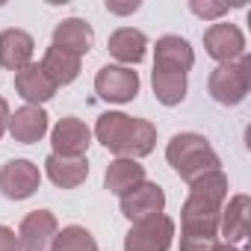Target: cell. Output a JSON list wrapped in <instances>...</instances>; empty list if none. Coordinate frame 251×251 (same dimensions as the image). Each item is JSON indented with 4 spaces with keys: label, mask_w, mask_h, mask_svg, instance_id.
I'll use <instances>...</instances> for the list:
<instances>
[{
    "label": "cell",
    "mask_w": 251,
    "mask_h": 251,
    "mask_svg": "<svg viewBox=\"0 0 251 251\" xmlns=\"http://www.w3.org/2000/svg\"><path fill=\"white\" fill-rule=\"evenodd\" d=\"M227 198V175L213 172L189 183V198L180 210V239L219 242V216Z\"/></svg>",
    "instance_id": "cell-1"
},
{
    "label": "cell",
    "mask_w": 251,
    "mask_h": 251,
    "mask_svg": "<svg viewBox=\"0 0 251 251\" xmlns=\"http://www.w3.org/2000/svg\"><path fill=\"white\" fill-rule=\"evenodd\" d=\"M98 142L124 160H142L157 145V127L145 118H133L127 112H103L95 124Z\"/></svg>",
    "instance_id": "cell-2"
},
{
    "label": "cell",
    "mask_w": 251,
    "mask_h": 251,
    "mask_svg": "<svg viewBox=\"0 0 251 251\" xmlns=\"http://www.w3.org/2000/svg\"><path fill=\"white\" fill-rule=\"evenodd\" d=\"M166 160L186 183H192V180H198L204 175L222 172L219 154L213 151V145L201 133H177V136H172V142L166 145Z\"/></svg>",
    "instance_id": "cell-3"
},
{
    "label": "cell",
    "mask_w": 251,
    "mask_h": 251,
    "mask_svg": "<svg viewBox=\"0 0 251 251\" xmlns=\"http://www.w3.org/2000/svg\"><path fill=\"white\" fill-rule=\"evenodd\" d=\"M207 92L222 106L242 103L248 98V92H251V56L245 53L236 62H227V65L213 68V74L207 80Z\"/></svg>",
    "instance_id": "cell-4"
},
{
    "label": "cell",
    "mask_w": 251,
    "mask_h": 251,
    "mask_svg": "<svg viewBox=\"0 0 251 251\" xmlns=\"http://www.w3.org/2000/svg\"><path fill=\"white\" fill-rule=\"evenodd\" d=\"M175 239V222L160 213L154 219L136 222L124 236V251H169Z\"/></svg>",
    "instance_id": "cell-5"
},
{
    "label": "cell",
    "mask_w": 251,
    "mask_h": 251,
    "mask_svg": "<svg viewBox=\"0 0 251 251\" xmlns=\"http://www.w3.org/2000/svg\"><path fill=\"white\" fill-rule=\"evenodd\" d=\"M95 92L106 103H130L139 95V74L127 65H103L95 77Z\"/></svg>",
    "instance_id": "cell-6"
},
{
    "label": "cell",
    "mask_w": 251,
    "mask_h": 251,
    "mask_svg": "<svg viewBox=\"0 0 251 251\" xmlns=\"http://www.w3.org/2000/svg\"><path fill=\"white\" fill-rule=\"evenodd\" d=\"M204 50L219 65L236 62L239 56H245V36H242V30L236 24L216 21V24H210L204 30Z\"/></svg>",
    "instance_id": "cell-7"
},
{
    "label": "cell",
    "mask_w": 251,
    "mask_h": 251,
    "mask_svg": "<svg viewBox=\"0 0 251 251\" xmlns=\"http://www.w3.org/2000/svg\"><path fill=\"white\" fill-rule=\"evenodd\" d=\"M42 183V172L30 160H9L0 169V195L9 201H24L30 198Z\"/></svg>",
    "instance_id": "cell-8"
},
{
    "label": "cell",
    "mask_w": 251,
    "mask_h": 251,
    "mask_svg": "<svg viewBox=\"0 0 251 251\" xmlns=\"http://www.w3.org/2000/svg\"><path fill=\"white\" fill-rule=\"evenodd\" d=\"M163 207H166V192H163V186H157V183H151V180L139 183V186L130 189L127 195H121V216L130 219L133 225L160 216Z\"/></svg>",
    "instance_id": "cell-9"
},
{
    "label": "cell",
    "mask_w": 251,
    "mask_h": 251,
    "mask_svg": "<svg viewBox=\"0 0 251 251\" xmlns=\"http://www.w3.org/2000/svg\"><path fill=\"white\" fill-rule=\"evenodd\" d=\"M59 230V222L50 210H33L24 216L21 227H18V242L21 251H50L53 236Z\"/></svg>",
    "instance_id": "cell-10"
},
{
    "label": "cell",
    "mask_w": 251,
    "mask_h": 251,
    "mask_svg": "<svg viewBox=\"0 0 251 251\" xmlns=\"http://www.w3.org/2000/svg\"><path fill=\"white\" fill-rule=\"evenodd\" d=\"M50 145L56 157H86L92 145V130L74 115H65L50 130Z\"/></svg>",
    "instance_id": "cell-11"
},
{
    "label": "cell",
    "mask_w": 251,
    "mask_h": 251,
    "mask_svg": "<svg viewBox=\"0 0 251 251\" xmlns=\"http://www.w3.org/2000/svg\"><path fill=\"white\" fill-rule=\"evenodd\" d=\"M219 233L225 236L227 245H245L251 236V198L248 195H233L227 207H222L219 216Z\"/></svg>",
    "instance_id": "cell-12"
},
{
    "label": "cell",
    "mask_w": 251,
    "mask_h": 251,
    "mask_svg": "<svg viewBox=\"0 0 251 251\" xmlns=\"http://www.w3.org/2000/svg\"><path fill=\"white\" fill-rule=\"evenodd\" d=\"M195 65V53L186 39L180 36H160L154 45V71L166 74H183Z\"/></svg>",
    "instance_id": "cell-13"
},
{
    "label": "cell",
    "mask_w": 251,
    "mask_h": 251,
    "mask_svg": "<svg viewBox=\"0 0 251 251\" xmlns=\"http://www.w3.org/2000/svg\"><path fill=\"white\" fill-rule=\"evenodd\" d=\"M95 45V30L89 21L83 18H65L53 27V48L65 50V53H74V56H86Z\"/></svg>",
    "instance_id": "cell-14"
},
{
    "label": "cell",
    "mask_w": 251,
    "mask_h": 251,
    "mask_svg": "<svg viewBox=\"0 0 251 251\" xmlns=\"http://www.w3.org/2000/svg\"><path fill=\"white\" fill-rule=\"evenodd\" d=\"M15 92H18L27 103L39 106V103H45V100H50V98L56 95V83L45 74L42 62H30V65H24L21 71H15Z\"/></svg>",
    "instance_id": "cell-15"
},
{
    "label": "cell",
    "mask_w": 251,
    "mask_h": 251,
    "mask_svg": "<svg viewBox=\"0 0 251 251\" xmlns=\"http://www.w3.org/2000/svg\"><path fill=\"white\" fill-rule=\"evenodd\" d=\"M6 130L12 133L15 142L33 145V142H39V139L48 133V112H45L42 106L27 103V106L9 112V127H6Z\"/></svg>",
    "instance_id": "cell-16"
},
{
    "label": "cell",
    "mask_w": 251,
    "mask_h": 251,
    "mask_svg": "<svg viewBox=\"0 0 251 251\" xmlns=\"http://www.w3.org/2000/svg\"><path fill=\"white\" fill-rule=\"evenodd\" d=\"M33 50H36V42L27 30H3L0 33V65L6 71H21L24 65L33 62Z\"/></svg>",
    "instance_id": "cell-17"
},
{
    "label": "cell",
    "mask_w": 251,
    "mask_h": 251,
    "mask_svg": "<svg viewBox=\"0 0 251 251\" xmlns=\"http://www.w3.org/2000/svg\"><path fill=\"white\" fill-rule=\"evenodd\" d=\"M139 183H145V166L139 160H124V157H115L109 166H106V175H103V186L112 192V195H127L130 189H136Z\"/></svg>",
    "instance_id": "cell-18"
},
{
    "label": "cell",
    "mask_w": 251,
    "mask_h": 251,
    "mask_svg": "<svg viewBox=\"0 0 251 251\" xmlns=\"http://www.w3.org/2000/svg\"><path fill=\"white\" fill-rule=\"evenodd\" d=\"M106 48H109V53H112L118 62H124V65L130 68V65H136V62H142V59H145L148 39H145V33H142V30H133V27H118V30L109 36Z\"/></svg>",
    "instance_id": "cell-19"
},
{
    "label": "cell",
    "mask_w": 251,
    "mask_h": 251,
    "mask_svg": "<svg viewBox=\"0 0 251 251\" xmlns=\"http://www.w3.org/2000/svg\"><path fill=\"white\" fill-rule=\"evenodd\" d=\"M45 172L59 189H77L89 177V163H86V157H56V154H50L45 160Z\"/></svg>",
    "instance_id": "cell-20"
},
{
    "label": "cell",
    "mask_w": 251,
    "mask_h": 251,
    "mask_svg": "<svg viewBox=\"0 0 251 251\" xmlns=\"http://www.w3.org/2000/svg\"><path fill=\"white\" fill-rule=\"evenodd\" d=\"M42 68L56 83V89H59V86H68V83H74L80 77V56L65 53V50H59V48L50 45L45 50V56H42Z\"/></svg>",
    "instance_id": "cell-21"
},
{
    "label": "cell",
    "mask_w": 251,
    "mask_h": 251,
    "mask_svg": "<svg viewBox=\"0 0 251 251\" xmlns=\"http://www.w3.org/2000/svg\"><path fill=\"white\" fill-rule=\"evenodd\" d=\"M151 86L154 95L163 106H177L186 98V77L183 74H166V71H154L151 74Z\"/></svg>",
    "instance_id": "cell-22"
},
{
    "label": "cell",
    "mask_w": 251,
    "mask_h": 251,
    "mask_svg": "<svg viewBox=\"0 0 251 251\" xmlns=\"http://www.w3.org/2000/svg\"><path fill=\"white\" fill-rule=\"evenodd\" d=\"M50 251H98V239H95L86 227L68 225V227L56 230Z\"/></svg>",
    "instance_id": "cell-23"
},
{
    "label": "cell",
    "mask_w": 251,
    "mask_h": 251,
    "mask_svg": "<svg viewBox=\"0 0 251 251\" xmlns=\"http://www.w3.org/2000/svg\"><path fill=\"white\" fill-rule=\"evenodd\" d=\"M189 9L198 15V18H207V21H219L222 15H227V3H207V0H204V3H201V0H189Z\"/></svg>",
    "instance_id": "cell-24"
},
{
    "label": "cell",
    "mask_w": 251,
    "mask_h": 251,
    "mask_svg": "<svg viewBox=\"0 0 251 251\" xmlns=\"http://www.w3.org/2000/svg\"><path fill=\"white\" fill-rule=\"evenodd\" d=\"M0 251H21V242H18L15 230L6 227V225H0Z\"/></svg>",
    "instance_id": "cell-25"
},
{
    "label": "cell",
    "mask_w": 251,
    "mask_h": 251,
    "mask_svg": "<svg viewBox=\"0 0 251 251\" xmlns=\"http://www.w3.org/2000/svg\"><path fill=\"white\" fill-rule=\"evenodd\" d=\"M142 3L139 0H130V3H112V0H106V9L112 12V15H130V12H136Z\"/></svg>",
    "instance_id": "cell-26"
},
{
    "label": "cell",
    "mask_w": 251,
    "mask_h": 251,
    "mask_svg": "<svg viewBox=\"0 0 251 251\" xmlns=\"http://www.w3.org/2000/svg\"><path fill=\"white\" fill-rule=\"evenodd\" d=\"M6 127H9V103H6L3 95H0V139H3Z\"/></svg>",
    "instance_id": "cell-27"
},
{
    "label": "cell",
    "mask_w": 251,
    "mask_h": 251,
    "mask_svg": "<svg viewBox=\"0 0 251 251\" xmlns=\"http://www.w3.org/2000/svg\"><path fill=\"white\" fill-rule=\"evenodd\" d=\"M213 251H239V248H236V245H227V242H219Z\"/></svg>",
    "instance_id": "cell-28"
}]
</instances>
